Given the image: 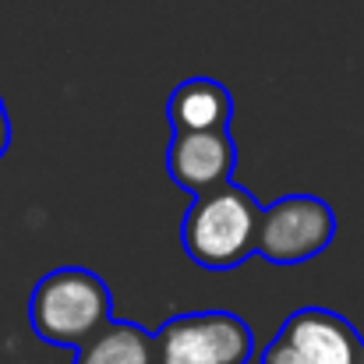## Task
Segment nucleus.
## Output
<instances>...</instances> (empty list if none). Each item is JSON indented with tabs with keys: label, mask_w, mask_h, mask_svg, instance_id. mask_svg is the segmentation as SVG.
<instances>
[{
	"label": "nucleus",
	"mask_w": 364,
	"mask_h": 364,
	"mask_svg": "<svg viewBox=\"0 0 364 364\" xmlns=\"http://www.w3.org/2000/svg\"><path fill=\"white\" fill-rule=\"evenodd\" d=\"M107 322H114V294L107 279L82 265H60L32 287L28 326L50 347L78 350Z\"/></svg>",
	"instance_id": "f257e3e1"
},
{
	"label": "nucleus",
	"mask_w": 364,
	"mask_h": 364,
	"mask_svg": "<svg viewBox=\"0 0 364 364\" xmlns=\"http://www.w3.org/2000/svg\"><path fill=\"white\" fill-rule=\"evenodd\" d=\"M258 223L262 202L237 181H230L209 195L191 198L181 220V247L195 265L209 272H230L255 255Z\"/></svg>",
	"instance_id": "f03ea898"
},
{
	"label": "nucleus",
	"mask_w": 364,
	"mask_h": 364,
	"mask_svg": "<svg viewBox=\"0 0 364 364\" xmlns=\"http://www.w3.org/2000/svg\"><path fill=\"white\" fill-rule=\"evenodd\" d=\"M255 333L234 311H184L152 333V364H247Z\"/></svg>",
	"instance_id": "7ed1b4c3"
},
{
	"label": "nucleus",
	"mask_w": 364,
	"mask_h": 364,
	"mask_svg": "<svg viewBox=\"0 0 364 364\" xmlns=\"http://www.w3.org/2000/svg\"><path fill=\"white\" fill-rule=\"evenodd\" d=\"M336 237V213L318 195H283L272 205H262L258 247L269 265H301L318 258Z\"/></svg>",
	"instance_id": "20e7f679"
},
{
	"label": "nucleus",
	"mask_w": 364,
	"mask_h": 364,
	"mask_svg": "<svg viewBox=\"0 0 364 364\" xmlns=\"http://www.w3.org/2000/svg\"><path fill=\"white\" fill-rule=\"evenodd\" d=\"M234 170H237V141L230 131L173 134L166 145V173L191 198L230 184Z\"/></svg>",
	"instance_id": "39448f33"
},
{
	"label": "nucleus",
	"mask_w": 364,
	"mask_h": 364,
	"mask_svg": "<svg viewBox=\"0 0 364 364\" xmlns=\"http://www.w3.org/2000/svg\"><path fill=\"white\" fill-rule=\"evenodd\" d=\"M279 336L308 364H364V336L329 308H297L279 326Z\"/></svg>",
	"instance_id": "423d86ee"
},
{
	"label": "nucleus",
	"mask_w": 364,
	"mask_h": 364,
	"mask_svg": "<svg viewBox=\"0 0 364 364\" xmlns=\"http://www.w3.org/2000/svg\"><path fill=\"white\" fill-rule=\"evenodd\" d=\"M166 121L173 134L191 131H230L234 96L216 78H184L166 100Z\"/></svg>",
	"instance_id": "0eeeda50"
},
{
	"label": "nucleus",
	"mask_w": 364,
	"mask_h": 364,
	"mask_svg": "<svg viewBox=\"0 0 364 364\" xmlns=\"http://www.w3.org/2000/svg\"><path fill=\"white\" fill-rule=\"evenodd\" d=\"M71 364H152V333L138 322L114 318L75 350Z\"/></svg>",
	"instance_id": "6e6552de"
},
{
	"label": "nucleus",
	"mask_w": 364,
	"mask_h": 364,
	"mask_svg": "<svg viewBox=\"0 0 364 364\" xmlns=\"http://www.w3.org/2000/svg\"><path fill=\"white\" fill-rule=\"evenodd\" d=\"M258 364H308V361H304V358H301V354H297V350L276 333V336L265 343V350L258 354Z\"/></svg>",
	"instance_id": "1a4fd4ad"
},
{
	"label": "nucleus",
	"mask_w": 364,
	"mask_h": 364,
	"mask_svg": "<svg viewBox=\"0 0 364 364\" xmlns=\"http://www.w3.org/2000/svg\"><path fill=\"white\" fill-rule=\"evenodd\" d=\"M7 149H11V117H7V107L0 100V159L7 156Z\"/></svg>",
	"instance_id": "9d476101"
}]
</instances>
